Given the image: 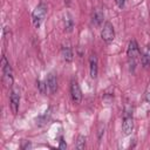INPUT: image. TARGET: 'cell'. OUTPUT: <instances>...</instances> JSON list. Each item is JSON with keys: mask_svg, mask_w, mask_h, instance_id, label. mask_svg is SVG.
I'll return each instance as SVG.
<instances>
[{"mask_svg": "<svg viewBox=\"0 0 150 150\" xmlns=\"http://www.w3.org/2000/svg\"><path fill=\"white\" fill-rule=\"evenodd\" d=\"M47 9H48V7L45 1H40L38 4V6L34 8V11L32 13V22L35 28H39L42 25L45 18L47 15Z\"/></svg>", "mask_w": 150, "mask_h": 150, "instance_id": "obj_1", "label": "cell"}, {"mask_svg": "<svg viewBox=\"0 0 150 150\" xmlns=\"http://www.w3.org/2000/svg\"><path fill=\"white\" fill-rule=\"evenodd\" d=\"M1 71H2V81H4L5 87L11 88L14 83V77H13L12 67H11L9 62L7 61L6 56L1 57Z\"/></svg>", "mask_w": 150, "mask_h": 150, "instance_id": "obj_2", "label": "cell"}, {"mask_svg": "<svg viewBox=\"0 0 150 150\" xmlns=\"http://www.w3.org/2000/svg\"><path fill=\"white\" fill-rule=\"evenodd\" d=\"M101 38L107 43H110V42L114 41V39H115V30H114V26L111 25V22L107 21L103 25L102 30H101Z\"/></svg>", "mask_w": 150, "mask_h": 150, "instance_id": "obj_3", "label": "cell"}, {"mask_svg": "<svg viewBox=\"0 0 150 150\" xmlns=\"http://www.w3.org/2000/svg\"><path fill=\"white\" fill-rule=\"evenodd\" d=\"M70 95H71V100L74 103L79 104L81 103L82 101V90H81V87L79 84V82L73 79L71 82H70Z\"/></svg>", "mask_w": 150, "mask_h": 150, "instance_id": "obj_4", "label": "cell"}, {"mask_svg": "<svg viewBox=\"0 0 150 150\" xmlns=\"http://www.w3.org/2000/svg\"><path fill=\"white\" fill-rule=\"evenodd\" d=\"M9 104H11V109L13 111V114H16L19 110V105H20V91L18 88H13L11 91V96H9Z\"/></svg>", "mask_w": 150, "mask_h": 150, "instance_id": "obj_5", "label": "cell"}, {"mask_svg": "<svg viewBox=\"0 0 150 150\" xmlns=\"http://www.w3.org/2000/svg\"><path fill=\"white\" fill-rule=\"evenodd\" d=\"M127 55L131 61H135L136 59H138V56L141 55L139 52V47L138 43L136 42V40H131L128 43V49H127Z\"/></svg>", "mask_w": 150, "mask_h": 150, "instance_id": "obj_6", "label": "cell"}, {"mask_svg": "<svg viewBox=\"0 0 150 150\" xmlns=\"http://www.w3.org/2000/svg\"><path fill=\"white\" fill-rule=\"evenodd\" d=\"M89 71H90V77L96 79L98 74V60L95 54H91L89 56Z\"/></svg>", "mask_w": 150, "mask_h": 150, "instance_id": "obj_7", "label": "cell"}, {"mask_svg": "<svg viewBox=\"0 0 150 150\" xmlns=\"http://www.w3.org/2000/svg\"><path fill=\"white\" fill-rule=\"evenodd\" d=\"M132 129H134V118L130 115H125L122 122V131L125 136H128L131 134Z\"/></svg>", "mask_w": 150, "mask_h": 150, "instance_id": "obj_8", "label": "cell"}, {"mask_svg": "<svg viewBox=\"0 0 150 150\" xmlns=\"http://www.w3.org/2000/svg\"><path fill=\"white\" fill-rule=\"evenodd\" d=\"M46 86H47V89L49 90L50 94H54L57 90V77L54 73L48 74L47 80H46Z\"/></svg>", "mask_w": 150, "mask_h": 150, "instance_id": "obj_9", "label": "cell"}, {"mask_svg": "<svg viewBox=\"0 0 150 150\" xmlns=\"http://www.w3.org/2000/svg\"><path fill=\"white\" fill-rule=\"evenodd\" d=\"M61 55H62V59L66 62H71L73 61L74 54H73V50H71L70 47H63L62 50H61Z\"/></svg>", "mask_w": 150, "mask_h": 150, "instance_id": "obj_10", "label": "cell"}, {"mask_svg": "<svg viewBox=\"0 0 150 150\" xmlns=\"http://www.w3.org/2000/svg\"><path fill=\"white\" fill-rule=\"evenodd\" d=\"M103 22V13L100 11H96L93 15V23L95 26H100Z\"/></svg>", "mask_w": 150, "mask_h": 150, "instance_id": "obj_11", "label": "cell"}, {"mask_svg": "<svg viewBox=\"0 0 150 150\" xmlns=\"http://www.w3.org/2000/svg\"><path fill=\"white\" fill-rule=\"evenodd\" d=\"M141 63L145 69L150 68V52H146L141 56Z\"/></svg>", "mask_w": 150, "mask_h": 150, "instance_id": "obj_12", "label": "cell"}, {"mask_svg": "<svg viewBox=\"0 0 150 150\" xmlns=\"http://www.w3.org/2000/svg\"><path fill=\"white\" fill-rule=\"evenodd\" d=\"M76 149L77 150H82V149H84V146H86V137L83 136V135H79V137H77V141H76Z\"/></svg>", "mask_w": 150, "mask_h": 150, "instance_id": "obj_13", "label": "cell"}, {"mask_svg": "<svg viewBox=\"0 0 150 150\" xmlns=\"http://www.w3.org/2000/svg\"><path fill=\"white\" fill-rule=\"evenodd\" d=\"M38 87H39V90H40V93L45 94V91H46V89H47L46 82H42V81H38Z\"/></svg>", "mask_w": 150, "mask_h": 150, "instance_id": "obj_14", "label": "cell"}, {"mask_svg": "<svg viewBox=\"0 0 150 150\" xmlns=\"http://www.w3.org/2000/svg\"><path fill=\"white\" fill-rule=\"evenodd\" d=\"M59 148L60 149H62V150H66L67 149V144H66V142H64V139L61 137V139H60V145H59Z\"/></svg>", "mask_w": 150, "mask_h": 150, "instance_id": "obj_15", "label": "cell"}, {"mask_svg": "<svg viewBox=\"0 0 150 150\" xmlns=\"http://www.w3.org/2000/svg\"><path fill=\"white\" fill-rule=\"evenodd\" d=\"M102 134H104V125H100V128H98V139H101V137H102Z\"/></svg>", "mask_w": 150, "mask_h": 150, "instance_id": "obj_16", "label": "cell"}, {"mask_svg": "<svg viewBox=\"0 0 150 150\" xmlns=\"http://www.w3.org/2000/svg\"><path fill=\"white\" fill-rule=\"evenodd\" d=\"M116 4H117V6L118 7H123L124 6V4H125V0H116Z\"/></svg>", "mask_w": 150, "mask_h": 150, "instance_id": "obj_17", "label": "cell"}, {"mask_svg": "<svg viewBox=\"0 0 150 150\" xmlns=\"http://www.w3.org/2000/svg\"><path fill=\"white\" fill-rule=\"evenodd\" d=\"M145 98H146V101H148V102L150 103V93H148V94H146V96H145Z\"/></svg>", "mask_w": 150, "mask_h": 150, "instance_id": "obj_18", "label": "cell"}]
</instances>
